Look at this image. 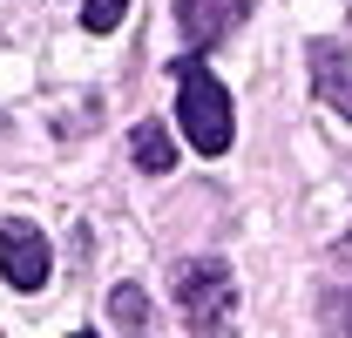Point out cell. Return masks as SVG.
I'll list each match as a JSON object with an SVG mask.
<instances>
[{"instance_id":"cell-1","label":"cell","mask_w":352,"mask_h":338,"mask_svg":"<svg viewBox=\"0 0 352 338\" xmlns=\"http://www.w3.org/2000/svg\"><path fill=\"white\" fill-rule=\"evenodd\" d=\"M176 122H183V135H190V149H204V156H223L230 149V95H223V82L190 54V61H176Z\"/></svg>"},{"instance_id":"cell-2","label":"cell","mask_w":352,"mask_h":338,"mask_svg":"<svg viewBox=\"0 0 352 338\" xmlns=\"http://www.w3.org/2000/svg\"><path fill=\"white\" fill-rule=\"evenodd\" d=\"M176 311L190 318V332L217 338L230 325V311H237V284H230V271H223L217 257H190V264H176Z\"/></svg>"},{"instance_id":"cell-3","label":"cell","mask_w":352,"mask_h":338,"mask_svg":"<svg viewBox=\"0 0 352 338\" xmlns=\"http://www.w3.org/2000/svg\"><path fill=\"white\" fill-rule=\"evenodd\" d=\"M0 271H7V284L14 291H41L47 271H54V251H47V237L34 223H0Z\"/></svg>"},{"instance_id":"cell-4","label":"cell","mask_w":352,"mask_h":338,"mask_svg":"<svg viewBox=\"0 0 352 338\" xmlns=\"http://www.w3.org/2000/svg\"><path fill=\"white\" fill-rule=\"evenodd\" d=\"M244 21H251V0H176V27H183V41L197 47V54L230 41Z\"/></svg>"},{"instance_id":"cell-5","label":"cell","mask_w":352,"mask_h":338,"mask_svg":"<svg viewBox=\"0 0 352 338\" xmlns=\"http://www.w3.org/2000/svg\"><path fill=\"white\" fill-rule=\"evenodd\" d=\"M305 61H311V95H318L332 115H346V122H352V54L339 41H311Z\"/></svg>"},{"instance_id":"cell-6","label":"cell","mask_w":352,"mask_h":338,"mask_svg":"<svg viewBox=\"0 0 352 338\" xmlns=\"http://www.w3.org/2000/svg\"><path fill=\"white\" fill-rule=\"evenodd\" d=\"M129 149H135V163L149 169V176H163V169L176 163V142H170V128H163V122H135L129 128Z\"/></svg>"},{"instance_id":"cell-7","label":"cell","mask_w":352,"mask_h":338,"mask_svg":"<svg viewBox=\"0 0 352 338\" xmlns=\"http://www.w3.org/2000/svg\"><path fill=\"white\" fill-rule=\"evenodd\" d=\"M109 311H116V325H122L129 338H142V325H149V304H142V291H135V284H122V291L109 297Z\"/></svg>"},{"instance_id":"cell-8","label":"cell","mask_w":352,"mask_h":338,"mask_svg":"<svg viewBox=\"0 0 352 338\" xmlns=\"http://www.w3.org/2000/svg\"><path fill=\"white\" fill-rule=\"evenodd\" d=\"M122 14H129V0H88V7H82V27H88V34H116Z\"/></svg>"},{"instance_id":"cell-9","label":"cell","mask_w":352,"mask_h":338,"mask_svg":"<svg viewBox=\"0 0 352 338\" xmlns=\"http://www.w3.org/2000/svg\"><path fill=\"white\" fill-rule=\"evenodd\" d=\"M339 325H346V338H352V297H346V304H339Z\"/></svg>"},{"instance_id":"cell-10","label":"cell","mask_w":352,"mask_h":338,"mask_svg":"<svg viewBox=\"0 0 352 338\" xmlns=\"http://www.w3.org/2000/svg\"><path fill=\"white\" fill-rule=\"evenodd\" d=\"M68 338H95V332H68Z\"/></svg>"},{"instance_id":"cell-11","label":"cell","mask_w":352,"mask_h":338,"mask_svg":"<svg viewBox=\"0 0 352 338\" xmlns=\"http://www.w3.org/2000/svg\"><path fill=\"white\" fill-rule=\"evenodd\" d=\"M346 257H352V230H346Z\"/></svg>"}]
</instances>
